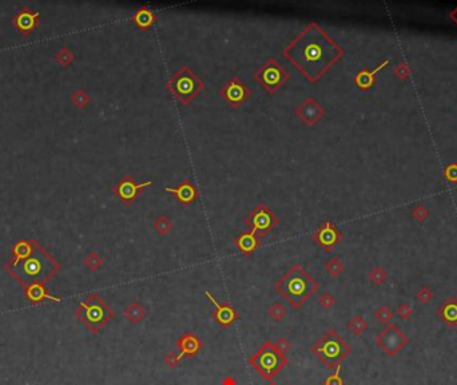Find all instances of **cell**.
<instances>
[{
	"label": "cell",
	"instance_id": "6da1fadb",
	"mask_svg": "<svg viewBox=\"0 0 457 385\" xmlns=\"http://www.w3.org/2000/svg\"><path fill=\"white\" fill-rule=\"evenodd\" d=\"M342 54L341 47L314 20L282 50V55L310 83H317Z\"/></svg>",
	"mask_w": 457,
	"mask_h": 385
},
{
	"label": "cell",
	"instance_id": "7a4b0ae2",
	"mask_svg": "<svg viewBox=\"0 0 457 385\" xmlns=\"http://www.w3.org/2000/svg\"><path fill=\"white\" fill-rule=\"evenodd\" d=\"M318 289V282L300 264L293 265L276 282V290L296 309L302 307Z\"/></svg>",
	"mask_w": 457,
	"mask_h": 385
},
{
	"label": "cell",
	"instance_id": "3957f363",
	"mask_svg": "<svg viewBox=\"0 0 457 385\" xmlns=\"http://www.w3.org/2000/svg\"><path fill=\"white\" fill-rule=\"evenodd\" d=\"M310 350L328 369H336L351 353V347L336 330L329 329L312 345Z\"/></svg>",
	"mask_w": 457,
	"mask_h": 385
},
{
	"label": "cell",
	"instance_id": "277c9868",
	"mask_svg": "<svg viewBox=\"0 0 457 385\" xmlns=\"http://www.w3.org/2000/svg\"><path fill=\"white\" fill-rule=\"evenodd\" d=\"M166 88L182 105H189L205 88V83L189 66H182L166 82Z\"/></svg>",
	"mask_w": 457,
	"mask_h": 385
},
{
	"label": "cell",
	"instance_id": "5b68a950",
	"mask_svg": "<svg viewBox=\"0 0 457 385\" xmlns=\"http://www.w3.org/2000/svg\"><path fill=\"white\" fill-rule=\"evenodd\" d=\"M249 364L258 372L265 380H273L286 367V356L277 349L273 343H265L249 358Z\"/></svg>",
	"mask_w": 457,
	"mask_h": 385
},
{
	"label": "cell",
	"instance_id": "8992f818",
	"mask_svg": "<svg viewBox=\"0 0 457 385\" xmlns=\"http://www.w3.org/2000/svg\"><path fill=\"white\" fill-rule=\"evenodd\" d=\"M254 79L269 94H274L282 86H285V83L290 79V74L280 65V62L276 58L272 56L255 71Z\"/></svg>",
	"mask_w": 457,
	"mask_h": 385
},
{
	"label": "cell",
	"instance_id": "52a82bcc",
	"mask_svg": "<svg viewBox=\"0 0 457 385\" xmlns=\"http://www.w3.org/2000/svg\"><path fill=\"white\" fill-rule=\"evenodd\" d=\"M80 317L90 329L98 330L114 317V311L107 307L101 298L93 296L88 298L87 302L82 304Z\"/></svg>",
	"mask_w": 457,
	"mask_h": 385
},
{
	"label": "cell",
	"instance_id": "ba28073f",
	"mask_svg": "<svg viewBox=\"0 0 457 385\" xmlns=\"http://www.w3.org/2000/svg\"><path fill=\"white\" fill-rule=\"evenodd\" d=\"M278 222L280 219L277 215L263 204L255 206L246 217V225L249 226L251 232L255 233V236L258 238H265L277 226Z\"/></svg>",
	"mask_w": 457,
	"mask_h": 385
},
{
	"label": "cell",
	"instance_id": "9c48e42d",
	"mask_svg": "<svg viewBox=\"0 0 457 385\" xmlns=\"http://www.w3.org/2000/svg\"><path fill=\"white\" fill-rule=\"evenodd\" d=\"M376 343L388 356H394L405 347L408 337L402 333L398 326L389 325L388 328H385L377 334Z\"/></svg>",
	"mask_w": 457,
	"mask_h": 385
},
{
	"label": "cell",
	"instance_id": "30bf717a",
	"mask_svg": "<svg viewBox=\"0 0 457 385\" xmlns=\"http://www.w3.org/2000/svg\"><path fill=\"white\" fill-rule=\"evenodd\" d=\"M221 97L233 108H238L251 97V90L238 76L233 78L219 90Z\"/></svg>",
	"mask_w": 457,
	"mask_h": 385
},
{
	"label": "cell",
	"instance_id": "8fae6325",
	"mask_svg": "<svg viewBox=\"0 0 457 385\" xmlns=\"http://www.w3.org/2000/svg\"><path fill=\"white\" fill-rule=\"evenodd\" d=\"M151 185V181L137 183V181H135L133 176L126 174V175L114 186V194H115L126 206H130V205L134 204L135 200H137L139 197V194H141V191L144 190L146 187H148V186Z\"/></svg>",
	"mask_w": 457,
	"mask_h": 385
},
{
	"label": "cell",
	"instance_id": "7c38bea8",
	"mask_svg": "<svg viewBox=\"0 0 457 385\" xmlns=\"http://www.w3.org/2000/svg\"><path fill=\"white\" fill-rule=\"evenodd\" d=\"M297 116L308 127H313L325 115V108L313 97H308L297 107Z\"/></svg>",
	"mask_w": 457,
	"mask_h": 385
},
{
	"label": "cell",
	"instance_id": "4fadbf2b",
	"mask_svg": "<svg viewBox=\"0 0 457 385\" xmlns=\"http://www.w3.org/2000/svg\"><path fill=\"white\" fill-rule=\"evenodd\" d=\"M205 297L210 300L214 308H215V311L212 313V318L214 321L219 324L222 328H229L230 325H233V322L236 320H238V317H240V313L236 311V308H233L230 304H227V302H221L217 301V298L212 296L210 292H205Z\"/></svg>",
	"mask_w": 457,
	"mask_h": 385
},
{
	"label": "cell",
	"instance_id": "5bb4252c",
	"mask_svg": "<svg viewBox=\"0 0 457 385\" xmlns=\"http://www.w3.org/2000/svg\"><path fill=\"white\" fill-rule=\"evenodd\" d=\"M341 233L330 222H325L313 233L314 242H317L325 251H332L341 241Z\"/></svg>",
	"mask_w": 457,
	"mask_h": 385
},
{
	"label": "cell",
	"instance_id": "9a60e30c",
	"mask_svg": "<svg viewBox=\"0 0 457 385\" xmlns=\"http://www.w3.org/2000/svg\"><path fill=\"white\" fill-rule=\"evenodd\" d=\"M165 191L174 195V198L183 206H189L199 197V190L197 189V186L193 185V182H190L189 179L182 181L180 185L176 187H166Z\"/></svg>",
	"mask_w": 457,
	"mask_h": 385
},
{
	"label": "cell",
	"instance_id": "2e32d148",
	"mask_svg": "<svg viewBox=\"0 0 457 385\" xmlns=\"http://www.w3.org/2000/svg\"><path fill=\"white\" fill-rule=\"evenodd\" d=\"M176 347L179 348L180 357H194L202 348V341L197 334L186 332L176 340Z\"/></svg>",
	"mask_w": 457,
	"mask_h": 385
},
{
	"label": "cell",
	"instance_id": "e0dca14e",
	"mask_svg": "<svg viewBox=\"0 0 457 385\" xmlns=\"http://www.w3.org/2000/svg\"><path fill=\"white\" fill-rule=\"evenodd\" d=\"M234 246L244 254L250 255L261 246V238L255 236V233H253L251 230H247V232L241 233L240 236H237V238L234 240Z\"/></svg>",
	"mask_w": 457,
	"mask_h": 385
},
{
	"label": "cell",
	"instance_id": "ac0fdd59",
	"mask_svg": "<svg viewBox=\"0 0 457 385\" xmlns=\"http://www.w3.org/2000/svg\"><path fill=\"white\" fill-rule=\"evenodd\" d=\"M47 269L50 268H46L44 260L40 257H34L23 264V274L28 279L40 280L43 276H46Z\"/></svg>",
	"mask_w": 457,
	"mask_h": 385
},
{
	"label": "cell",
	"instance_id": "d6986e66",
	"mask_svg": "<svg viewBox=\"0 0 457 385\" xmlns=\"http://www.w3.org/2000/svg\"><path fill=\"white\" fill-rule=\"evenodd\" d=\"M131 20L134 22V24L139 30L147 31L148 28H151L154 23L157 22V15L154 14L151 9L147 8V7H141L138 11H135V14L133 15Z\"/></svg>",
	"mask_w": 457,
	"mask_h": 385
},
{
	"label": "cell",
	"instance_id": "ffe728a7",
	"mask_svg": "<svg viewBox=\"0 0 457 385\" xmlns=\"http://www.w3.org/2000/svg\"><path fill=\"white\" fill-rule=\"evenodd\" d=\"M146 315V309H144L138 301H134L130 304L129 307L125 309V317L130 322H141Z\"/></svg>",
	"mask_w": 457,
	"mask_h": 385
},
{
	"label": "cell",
	"instance_id": "44dd1931",
	"mask_svg": "<svg viewBox=\"0 0 457 385\" xmlns=\"http://www.w3.org/2000/svg\"><path fill=\"white\" fill-rule=\"evenodd\" d=\"M152 226H154L155 232L159 236H167L173 230V221L166 214H161V215H158L157 218L154 219Z\"/></svg>",
	"mask_w": 457,
	"mask_h": 385
},
{
	"label": "cell",
	"instance_id": "7402d4cb",
	"mask_svg": "<svg viewBox=\"0 0 457 385\" xmlns=\"http://www.w3.org/2000/svg\"><path fill=\"white\" fill-rule=\"evenodd\" d=\"M348 328L351 330L352 333L355 334V336H360L368 328V324H366V321L364 320V317L360 315H355L353 318H352L349 322H348Z\"/></svg>",
	"mask_w": 457,
	"mask_h": 385
},
{
	"label": "cell",
	"instance_id": "603a6c76",
	"mask_svg": "<svg viewBox=\"0 0 457 385\" xmlns=\"http://www.w3.org/2000/svg\"><path fill=\"white\" fill-rule=\"evenodd\" d=\"M440 315L447 324H457V304H448L441 309Z\"/></svg>",
	"mask_w": 457,
	"mask_h": 385
},
{
	"label": "cell",
	"instance_id": "cb8c5ba5",
	"mask_svg": "<svg viewBox=\"0 0 457 385\" xmlns=\"http://www.w3.org/2000/svg\"><path fill=\"white\" fill-rule=\"evenodd\" d=\"M268 315L270 318H273L276 322H278V321H281L282 318H285V317H286L287 311H286V308L283 307L282 304H280V302H274L272 307L269 308Z\"/></svg>",
	"mask_w": 457,
	"mask_h": 385
},
{
	"label": "cell",
	"instance_id": "d4e9b609",
	"mask_svg": "<svg viewBox=\"0 0 457 385\" xmlns=\"http://www.w3.org/2000/svg\"><path fill=\"white\" fill-rule=\"evenodd\" d=\"M325 270H326L329 274H332V276H338V274L344 270V264H342L340 258L334 257V258H330V260L325 264Z\"/></svg>",
	"mask_w": 457,
	"mask_h": 385
},
{
	"label": "cell",
	"instance_id": "484cf974",
	"mask_svg": "<svg viewBox=\"0 0 457 385\" xmlns=\"http://www.w3.org/2000/svg\"><path fill=\"white\" fill-rule=\"evenodd\" d=\"M318 304L319 307L323 308V309H332L337 304V300H336V297L333 294L325 292L318 297Z\"/></svg>",
	"mask_w": 457,
	"mask_h": 385
},
{
	"label": "cell",
	"instance_id": "4316f807",
	"mask_svg": "<svg viewBox=\"0 0 457 385\" xmlns=\"http://www.w3.org/2000/svg\"><path fill=\"white\" fill-rule=\"evenodd\" d=\"M376 318L379 320L381 324H389L393 318V313L390 312L389 308H380L379 311L376 312Z\"/></svg>",
	"mask_w": 457,
	"mask_h": 385
},
{
	"label": "cell",
	"instance_id": "83f0119b",
	"mask_svg": "<svg viewBox=\"0 0 457 385\" xmlns=\"http://www.w3.org/2000/svg\"><path fill=\"white\" fill-rule=\"evenodd\" d=\"M323 385H344V379L341 377V365L336 368V372L325 380Z\"/></svg>",
	"mask_w": 457,
	"mask_h": 385
},
{
	"label": "cell",
	"instance_id": "f1b7e54d",
	"mask_svg": "<svg viewBox=\"0 0 457 385\" xmlns=\"http://www.w3.org/2000/svg\"><path fill=\"white\" fill-rule=\"evenodd\" d=\"M180 356L179 354H176L174 352H170L167 354L166 357H165V364H166L169 368H176L180 364Z\"/></svg>",
	"mask_w": 457,
	"mask_h": 385
},
{
	"label": "cell",
	"instance_id": "f546056e",
	"mask_svg": "<svg viewBox=\"0 0 457 385\" xmlns=\"http://www.w3.org/2000/svg\"><path fill=\"white\" fill-rule=\"evenodd\" d=\"M274 345H276L278 350H280L281 353H283V354L289 352V350L291 349L290 341H289L287 339H285V337H280V339L277 340V343L274 344Z\"/></svg>",
	"mask_w": 457,
	"mask_h": 385
},
{
	"label": "cell",
	"instance_id": "4dcf8cb0",
	"mask_svg": "<svg viewBox=\"0 0 457 385\" xmlns=\"http://www.w3.org/2000/svg\"><path fill=\"white\" fill-rule=\"evenodd\" d=\"M86 264L88 265V268H90V269L95 270L102 265V258L99 257V255L94 253V254L88 255V258L86 260Z\"/></svg>",
	"mask_w": 457,
	"mask_h": 385
},
{
	"label": "cell",
	"instance_id": "1f68e13d",
	"mask_svg": "<svg viewBox=\"0 0 457 385\" xmlns=\"http://www.w3.org/2000/svg\"><path fill=\"white\" fill-rule=\"evenodd\" d=\"M369 276H370V280H372L374 283H381L384 280H385V273H384L381 269H379V268H377V269L372 270Z\"/></svg>",
	"mask_w": 457,
	"mask_h": 385
},
{
	"label": "cell",
	"instance_id": "d6a6232c",
	"mask_svg": "<svg viewBox=\"0 0 457 385\" xmlns=\"http://www.w3.org/2000/svg\"><path fill=\"white\" fill-rule=\"evenodd\" d=\"M398 315L401 317L402 320H408L409 317L412 315V308L405 304V305H401V307L398 308Z\"/></svg>",
	"mask_w": 457,
	"mask_h": 385
},
{
	"label": "cell",
	"instance_id": "836d02e7",
	"mask_svg": "<svg viewBox=\"0 0 457 385\" xmlns=\"http://www.w3.org/2000/svg\"><path fill=\"white\" fill-rule=\"evenodd\" d=\"M222 385H237V383H236V380L233 379V377H231V376H227L226 379L223 380V383H222Z\"/></svg>",
	"mask_w": 457,
	"mask_h": 385
},
{
	"label": "cell",
	"instance_id": "e575fe53",
	"mask_svg": "<svg viewBox=\"0 0 457 385\" xmlns=\"http://www.w3.org/2000/svg\"><path fill=\"white\" fill-rule=\"evenodd\" d=\"M266 385H278V384H276L274 381H272V383H269V384H266Z\"/></svg>",
	"mask_w": 457,
	"mask_h": 385
}]
</instances>
